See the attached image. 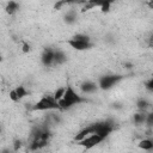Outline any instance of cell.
Segmentation results:
<instances>
[{
    "mask_svg": "<svg viewBox=\"0 0 153 153\" xmlns=\"http://www.w3.org/2000/svg\"><path fill=\"white\" fill-rule=\"evenodd\" d=\"M147 6H148L151 10H153V1H148V2H147Z\"/></svg>",
    "mask_w": 153,
    "mask_h": 153,
    "instance_id": "obj_26",
    "label": "cell"
},
{
    "mask_svg": "<svg viewBox=\"0 0 153 153\" xmlns=\"http://www.w3.org/2000/svg\"><path fill=\"white\" fill-rule=\"evenodd\" d=\"M30 50H31L30 44H29V43H26V42H24V43H23V53H29Z\"/></svg>",
    "mask_w": 153,
    "mask_h": 153,
    "instance_id": "obj_24",
    "label": "cell"
},
{
    "mask_svg": "<svg viewBox=\"0 0 153 153\" xmlns=\"http://www.w3.org/2000/svg\"><path fill=\"white\" fill-rule=\"evenodd\" d=\"M146 124L148 127H153V111L147 114V120H146Z\"/></svg>",
    "mask_w": 153,
    "mask_h": 153,
    "instance_id": "obj_23",
    "label": "cell"
},
{
    "mask_svg": "<svg viewBox=\"0 0 153 153\" xmlns=\"http://www.w3.org/2000/svg\"><path fill=\"white\" fill-rule=\"evenodd\" d=\"M137 147L143 151H152L153 149V139H143L137 143Z\"/></svg>",
    "mask_w": 153,
    "mask_h": 153,
    "instance_id": "obj_12",
    "label": "cell"
},
{
    "mask_svg": "<svg viewBox=\"0 0 153 153\" xmlns=\"http://www.w3.org/2000/svg\"><path fill=\"white\" fill-rule=\"evenodd\" d=\"M111 5H112V2L111 1H103V4H102V6L99 7V10L103 12V13H108L109 11H110V7H111Z\"/></svg>",
    "mask_w": 153,
    "mask_h": 153,
    "instance_id": "obj_18",
    "label": "cell"
},
{
    "mask_svg": "<svg viewBox=\"0 0 153 153\" xmlns=\"http://www.w3.org/2000/svg\"><path fill=\"white\" fill-rule=\"evenodd\" d=\"M136 106H137V109H139L140 111H143V112H145V110H147V109L151 106V104H149V102H148L147 99L140 98V99L136 102Z\"/></svg>",
    "mask_w": 153,
    "mask_h": 153,
    "instance_id": "obj_14",
    "label": "cell"
},
{
    "mask_svg": "<svg viewBox=\"0 0 153 153\" xmlns=\"http://www.w3.org/2000/svg\"><path fill=\"white\" fill-rule=\"evenodd\" d=\"M98 84H96L94 81H91V80H86L84 82H81L80 85V90L82 93H86V94H90V93H94L97 90H98Z\"/></svg>",
    "mask_w": 153,
    "mask_h": 153,
    "instance_id": "obj_8",
    "label": "cell"
},
{
    "mask_svg": "<svg viewBox=\"0 0 153 153\" xmlns=\"http://www.w3.org/2000/svg\"><path fill=\"white\" fill-rule=\"evenodd\" d=\"M103 140H104V139H103L102 136H99V135H97V134H91V135L86 136L84 140L79 141V142H78V145H79V146H81L84 149L88 151V149H92L93 147L98 146Z\"/></svg>",
    "mask_w": 153,
    "mask_h": 153,
    "instance_id": "obj_5",
    "label": "cell"
},
{
    "mask_svg": "<svg viewBox=\"0 0 153 153\" xmlns=\"http://www.w3.org/2000/svg\"><path fill=\"white\" fill-rule=\"evenodd\" d=\"M19 8H20V5H19L17 1H8V2L6 4L5 11H6V13H7V14L12 16V14H14Z\"/></svg>",
    "mask_w": 153,
    "mask_h": 153,
    "instance_id": "obj_10",
    "label": "cell"
},
{
    "mask_svg": "<svg viewBox=\"0 0 153 153\" xmlns=\"http://www.w3.org/2000/svg\"><path fill=\"white\" fill-rule=\"evenodd\" d=\"M67 44L75 49V50H79V51H84V50H88L93 47V43L92 42H84V41H78V39H74V38H69L67 41Z\"/></svg>",
    "mask_w": 153,
    "mask_h": 153,
    "instance_id": "obj_7",
    "label": "cell"
},
{
    "mask_svg": "<svg viewBox=\"0 0 153 153\" xmlns=\"http://www.w3.org/2000/svg\"><path fill=\"white\" fill-rule=\"evenodd\" d=\"M123 79H124L123 74H105L98 79V87L103 91H109Z\"/></svg>",
    "mask_w": 153,
    "mask_h": 153,
    "instance_id": "obj_4",
    "label": "cell"
},
{
    "mask_svg": "<svg viewBox=\"0 0 153 153\" xmlns=\"http://www.w3.org/2000/svg\"><path fill=\"white\" fill-rule=\"evenodd\" d=\"M148 47H151V48H153V35H151L149 36V38H148Z\"/></svg>",
    "mask_w": 153,
    "mask_h": 153,
    "instance_id": "obj_25",
    "label": "cell"
},
{
    "mask_svg": "<svg viewBox=\"0 0 153 153\" xmlns=\"http://www.w3.org/2000/svg\"><path fill=\"white\" fill-rule=\"evenodd\" d=\"M65 92H66V87H59L55 92H54V98L57 100V102H60L62 98H63V96H65Z\"/></svg>",
    "mask_w": 153,
    "mask_h": 153,
    "instance_id": "obj_16",
    "label": "cell"
},
{
    "mask_svg": "<svg viewBox=\"0 0 153 153\" xmlns=\"http://www.w3.org/2000/svg\"><path fill=\"white\" fill-rule=\"evenodd\" d=\"M67 61V55L65 54V51L60 50V49H55V65H62Z\"/></svg>",
    "mask_w": 153,
    "mask_h": 153,
    "instance_id": "obj_13",
    "label": "cell"
},
{
    "mask_svg": "<svg viewBox=\"0 0 153 153\" xmlns=\"http://www.w3.org/2000/svg\"><path fill=\"white\" fill-rule=\"evenodd\" d=\"M68 4H69L68 1H57V2L54 4V10H61L63 6H66Z\"/></svg>",
    "mask_w": 153,
    "mask_h": 153,
    "instance_id": "obj_21",
    "label": "cell"
},
{
    "mask_svg": "<svg viewBox=\"0 0 153 153\" xmlns=\"http://www.w3.org/2000/svg\"><path fill=\"white\" fill-rule=\"evenodd\" d=\"M72 38L78 39V41H84V42H91L90 36H88V35H85V33H76V35H74Z\"/></svg>",
    "mask_w": 153,
    "mask_h": 153,
    "instance_id": "obj_17",
    "label": "cell"
},
{
    "mask_svg": "<svg viewBox=\"0 0 153 153\" xmlns=\"http://www.w3.org/2000/svg\"><path fill=\"white\" fill-rule=\"evenodd\" d=\"M32 111H49V110H61L59 102L54 98V96L44 94L41 97L38 102L33 104L31 108Z\"/></svg>",
    "mask_w": 153,
    "mask_h": 153,
    "instance_id": "obj_2",
    "label": "cell"
},
{
    "mask_svg": "<svg viewBox=\"0 0 153 153\" xmlns=\"http://www.w3.org/2000/svg\"><path fill=\"white\" fill-rule=\"evenodd\" d=\"M41 61L45 67H49L54 63L55 61V49L50 48V47H45L42 51L41 55Z\"/></svg>",
    "mask_w": 153,
    "mask_h": 153,
    "instance_id": "obj_6",
    "label": "cell"
},
{
    "mask_svg": "<svg viewBox=\"0 0 153 153\" xmlns=\"http://www.w3.org/2000/svg\"><path fill=\"white\" fill-rule=\"evenodd\" d=\"M76 19H78V14H76V12L73 11V10L67 11V13H65V16H63V20H65V23L68 24V25L74 24V23L76 22Z\"/></svg>",
    "mask_w": 153,
    "mask_h": 153,
    "instance_id": "obj_9",
    "label": "cell"
},
{
    "mask_svg": "<svg viewBox=\"0 0 153 153\" xmlns=\"http://www.w3.org/2000/svg\"><path fill=\"white\" fill-rule=\"evenodd\" d=\"M146 120H147V114H145L143 111L136 112V114L133 116V122H134V124H136V126H141V124L146 123Z\"/></svg>",
    "mask_w": 153,
    "mask_h": 153,
    "instance_id": "obj_11",
    "label": "cell"
},
{
    "mask_svg": "<svg viewBox=\"0 0 153 153\" xmlns=\"http://www.w3.org/2000/svg\"><path fill=\"white\" fill-rule=\"evenodd\" d=\"M22 146H23V141H22L20 139H16V140L13 141V151H14V152L19 151Z\"/></svg>",
    "mask_w": 153,
    "mask_h": 153,
    "instance_id": "obj_19",
    "label": "cell"
},
{
    "mask_svg": "<svg viewBox=\"0 0 153 153\" xmlns=\"http://www.w3.org/2000/svg\"><path fill=\"white\" fill-rule=\"evenodd\" d=\"M92 129H93V134H97L99 136H102L104 140L105 137H108L112 130L115 129V122L112 120H105V121H99L96 123H92Z\"/></svg>",
    "mask_w": 153,
    "mask_h": 153,
    "instance_id": "obj_3",
    "label": "cell"
},
{
    "mask_svg": "<svg viewBox=\"0 0 153 153\" xmlns=\"http://www.w3.org/2000/svg\"><path fill=\"white\" fill-rule=\"evenodd\" d=\"M145 88H146L147 91L153 92V76H152L151 79H148V80L145 82Z\"/></svg>",
    "mask_w": 153,
    "mask_h": 153,
    "instance_id": "obj_20",
    "label": "cell"
},
{
    "mask_svg": "<svg viewBox=\"0 0 153 153\" xmlns=\"http://www.w3.org/2000/svg\"><path fill=\"white\" fill-rule=\"evenodd\" d=\"M10 99H11L12 102H14V103H17V102H19V100H20V99L18 98V96H17V93H16L14 88L10 91Z\"/></svg>",
    "mask_w": 153,
    "mask_h": 153,
    "instance_id": "obj_22",
    "label": "cell"
},
{
    "mask_svg": "<svg viewBox=\"0 0 153 153\" xmlns=\"http://www.w3.org/2000/svg\"><path fill=\"white\" fill-rule=\"evenodd\" d=\"M87 102H88V99L80 96L72 86H66L65 96L59 102V104H60L61 110H67V109H69L74 105H79L81 103H87Z\"/></svg>",
    "mask_w": 153,
    "mask_h": 153,
    "instance_id": "obj_1",
    "label": "cell"
},
{
    "mask_svg": "<svg viewBox=\"0 0 153 153\" xmlns=\"http://www.w3.org/2000/svg\"><path fill=\"white\" fill-rule=\"evenodd\" d=\"M14 91H16V93H17V96H18V98L22 100L24 97H26L27 94H29V91L25 88V86H17L16 88H14Z\"/></svg>",
    "mask_w": 153,
    "mask_h": 153,
    "instance_id": "obj_15",
    "label": "cell"
}]
</instances>
